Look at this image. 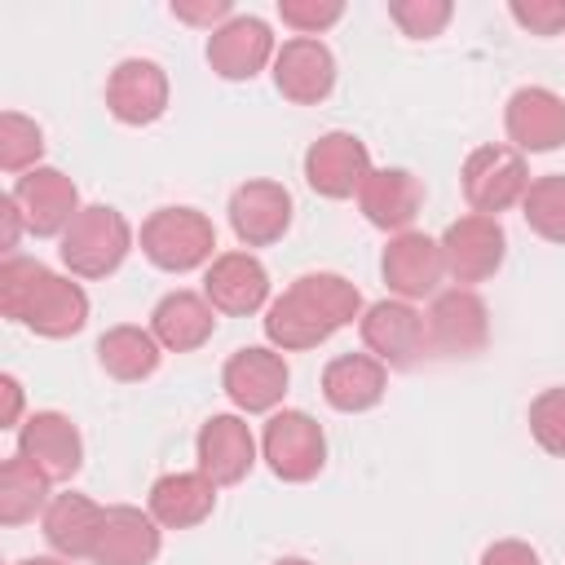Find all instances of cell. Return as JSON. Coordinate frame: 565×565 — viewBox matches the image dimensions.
I'll return each mask as SVG.
<instances>
[{
    "label": "cell",
    "mask_w": 565,
    "mask_h": 565,
    "mask_svg": "<svg viewBox=\"0 0 565 565\" xmlns=\"http://www.w3.org/2000/svg\"><path fill=\"white\" fill-rule=\"evenodd\" d=\"M102 521H106V508L93 503L88 494H75V490L53 494L49 508L40 512V525H44L53 556H66V561H93Z\"/></svg>",
    "instance_id": "cb8c5ba5"
},
{
    "label": "cell",
    "mask_w": 565,
    "mask_h": 565,
    "mask_svg": "<svg viewBox=\"0 0 565 565\" xmlns=\"http://www.w3.org/2000/svg\"><path fill=\"white\" fill-rule=\"evenodd\" d=\"M287 384H291V371H287V358L278 349H265V344H247V349H234L221 366V388L225 397L247 411V415H265L274 411L282 397H287Z\"/></svg>",
    "instance_id": "9c48e42d"
},
{
    "label": "cell",
    "mask_w": 565,
    "mask_h": 565,
    "mask_svg": "<svg viewBox=\"0 0 565 565\" xmlns=\"http://www.w3.org/2000/svg\"><path fill=\"white\" fill-rule=\"evenodd\" d=\"M18 455L35 463L49 481H71L84 468V437L71 415L62 411H35L18 428Z\"/></svg>",
    "instance_id": "9a60e30c"
},
{
    "label": "cell",
    "mask_w": 565,
    "mask_h": 565,
    "mask_svg": "<svg viewBox=\"0 0 565 565\" xmlns=\"http://www.w3.org/2000/svg\"><path fill=\"white\" fill-rule=\"evenodd\" d=\"M230 230L243 247H269L291 230V194L278 181H243L230 194Z\"/></svg>",
    "instance_id": "d6986e66"
},
{
    "label": "cell",
    "mask_w": 565,
    "mask_h": 565,
    "mask_svg": "<svg viewBox=\"0 0 565 565\" xmlns=\"http://www.w3.org/2000/svg\"><path fill=\"white\" fill-rule=\"evenodd\" d=\"M384 388H388V366L371 353H340L322 371V397L340 415H362L380 406Z\"/></svg>",
    "instance_id": "d4e9b609"
},
{
    "label": "cell",
    "mask_w": 565,
    "mask_h": 565,
    "mask_svg": "<svg viewBox=\"0 0 565 565\" xmlns=\"http://www.w3.org/2000/svg\"><path fill=\"white\" fill-rule=\"evenodd\" d=\"M128 252H132V225L110 203H88L57 243V256L71 269V278H106L124 265Z\"/></svg>",
    "instance_id": "3957f363"
},
{
    "label": "cell",
    "mask_w": 565,
    "mask_h": 565,
    "mask_svg": "<svg viewBox=\"0 0 565 565\" xmlns=\"http://www.w3.org/2000/svg\"><path fill=\"white\" fill-rule=\"evenodd\" d=\"M0 313L44 340H66V335H79L88 322V291L31 256H4Z\"/></svg>",
    "instance_id": "7a4b0ae2"
},
{
    "label": "cell",
    "mask_w": 565,
    "mask_h": 565,
    "mask_svg": "<svg viewBox=\"0 0 565 565\" xmlns=\"http://www.w3.org/2000/svg\"><path fill=\"white\" fill-rule=\"evenodd\" d=\"M216 225L199 207H154L141 221V256L163 274H190L212 265Z\"/></svg>",
    "instance_id": "277c9868"
},
{
    "label": "cell",
    "mask_w": 565,
    "mask_h": 565,
    "mask_svg": "<svg viewBox=\"0 0 565 565\" xmlns=\"http://www.w3.org/2000/svg\"><path fill=\"white\" fill-rule=\"evenodd\" d=\"M530 437L547 455L565 459V388H543L530 402Z\"/></svg>",
    "instance_id": "d6a6232c"
},
{
    "label": "cell",
    "mask_w": 565,
    "mask_h": 565,
    "mask_svg": "<svg viewBox=\"0 0 565 565\" xmlns=\"http://www.w3.org/2000/svg\"><path fill=\"white\" fill-rule=\"evenodd\" d=\"M216 481L203 477L199 468L194 472H163L154 486H150V503L146 512L163 525V530H194L212 516L216 508Z\"/></svg>",
    "instance_id": "484cf974"
},
{
    "label": "cell",
    "mask_w": 565,
    "mask_h": 565,
    "mask_svg": "<svg viewBox=\"0 0 565 565\" xmlns=\"http://www.w3.org/2000/svg\"><path fill=\"white\" fill-rule=\"evenodd\" d=\"M459 185H463V199H468L472 212H481V216H499V212H508L512 203H521L525 190H530L525 154L512 150L508 141L477 146V150L463 159Z\"/></svg>",
    "instance_id": "8992f818"
},
{
    "label": "cell",
    "mask_w": 565,
    "mask_h": 565,
    "mask_svg": "<svg viewBox=\"0 0 565 565\" xmlns=\"http://www.w3.org/2000/svg\"><path fill=\"white\" fill-rule=\"evenodd\" d=\"M274 565H313V561H305V556H282V561H274Z\"/></svg>",
    "instance_id": "60d3db41"
},
{
    "label": "cell",
    "mask_w": 565,
    "mask_h": 565,
    "mask_svg": "<svg viewBox=\"0 0 565 565\" xmlns=\"http://www.w3.org/2000/svg\"><path fill=\"white\" fill-rule=\"evenodd\" d=\"M358 331H362V344L371 358H380L384 366L402 371V366H415L419 353L428 349V327H424V313L411 305V300H375L371 309H362L358 318Z\"/></svg>",
    "instance_id": "8fae6325"
},
{
    "label": "cell",
    "mask_w": 565,
    "mask_h": 565,
    "mask_svg": "<svg viewBox=\"0 0 565 565\" xmlns=\"http://www.w3.org/2000/svg\"><path fill=\"white\" fill-rule=\"evenodd\" d=\"M0 221H4V238H0V247L13 256V247H18V234L26 230V221H22L18 203H13V194H4V199H0Z\"/></svg>",
    "instance_id": "f35d334b"
},
{
    "label": "cell",
    "mask_w": 565,
    "mask_h": 565,
    "mask_svg": "<svg viewBox=\"0 0 565 565\" xmlns=\"http://www.w3.org/2000/svg\"><path fill=\"white\" fill-rule=\"evenodd\" d=\"M278 18L296 35H313L318 40L327 26H335L344 18V4L340 0H278Z\"/></svg>",
    "instance_id": "836d02e7"
},
{
    "label": "cell",
    "mask_w": 565,
    "mask_h": 565,
    "mask_svg": "<svg viewBox=\"0 0 565 565\" xmlns=\"http://www.w3.org/2000/svg\"><path fill=\"white\" fill-rule=\"evenodd\" d=\"M503 132L508 146L521 154H547L565 146V97L543 84L516 88L503 106Z\"/></svg>",
    "instance_id": "4fadbf2b"
},
{
    "label": "cell",
    "mask_w": 565,
    "mask_h": 565,
    "mask_svg": "<svg viewBox=\"0 0 565 565\" xmlns=\"http://www.w3.org/2000/svg\"><path fill=\"white\" fill-rule=\"evenodd\" d=\"M358 207L375 230L402 234L424 207V185L411 168H371V177L358 190Z\"/></svg>",
    "instance_id": "603a6c76"
},
{
    "label": "cell",
    "mask_w": 565,
    "mask_h": 565,
    "mask_svg": "<svg viewBox=\"0 0 565 565\" xmlns=\"http://www.w3.org/2000/svg\"><path fill=\"white\" fill-rule=\"evenodd\" d=\"M424 327H428V349L441 353V358H472L486 349L490 340V309L477 291L468 287H450V291H437L428 313H424Z\"/></svg>",
    "instance_id": "ba28073f"
},
{
    "label": "cell",
    "mask_w": 565,
    "mask_h": 565,
    "mask_svg": "<svg viewBox=\"0 0 565 565\" xmlns=\"http://www.w3.org/2000/svg\"><path fill=\"white\" fill-rule=\"evenodd\" d=\"M159 547H163V525L132 503H115L106 508L93 565H154Z\"/></svg>",
    "instance_id": "7402d4cb"
},
{
    "label": "cell",
    "mask_w": 565,
    "mask_h": 565,
    "mask_svg": "<svg viewBox=\"0 0 565 565\" xmlns=\"http://www.w3.org/2000/svg\"><path fill=\"white\" fill-rule=\"evenodd\" d=\"M9 194H13L22 221H26V230H31L35 238H62V234L71 230V221L84 212L75 181H71L62 168H49V163L22 172Z\"/></svg>",
    "instance_id": "30bf717a"
},
{
    "label": "cell",
    "mask_w": 565,
    "mask_h": 565,
    "mask_svg": "<svg viewBox=\"0 0 565 565\" xmlns=\"http://www.w3.org/2000/svg\"><path fill=\"white\" fill-rule=\"evenodd\" d=\"M203 296L216 313H256L269 300V269L252 252H221L203 274Z\"/></svg>",
    "instance_id": "44dd1931"
},
{
    "label": "cell",
    "mask_w": 565,
    "mask_h": 565,
    "mask_svg": "<svg viewBox=\"0 0 565 565\" xmlns=\"http://www.w3.org/2000/svg\"><path fill=\"white\" fill-rule=\"evenodd\" d=\"M0 393H4L0 428H22V384H18V375H0Z\"/></svg>",
    "instance_id": "74e56055"
},
{
    "label": "cell",
    "mask_w": 565,
    "mask_h": 565,
    "mask_svg": "<svg viewBox=\"0 0 565 565\" xmlns=\"http://www.w3.org/2000/svg\"><path fill=\"white\" fill-rule=\"evenodd\" d=\"M371 177V150L353 132H322L305 150V181L322 199H353Z\"/></svg>",
    "instance_id": "7c38bea8"
},
{
    "label": "cell",
    "mask_w": 565,
    "mask_h": 565,
    "mask_svg": "<svg viewBox=\"0 0 565 565\" xmlns=\"http://www.w3.org/2000/svg\"><path fill=\"white\" fill-rule=\"evenodd\" d=\"M380 274L388 282V291L397 300H424V296H437V282L446 274V260H441V243L419 234V230H402L388 238L384 256H380Z\"/></svg>",
    "instance_id": "2e32d148"
},
{
    "label": "cell",
    "mask_w": 565,
    "mask_h": 565,
    "mask_svg": "<svg viewBox=\"0 0 565 565\" xmlns=\"http://www.w3.org/2000/svg\"><path fill=\"white\" fill-rule=\"evenodd\" d=\"M274 88L296 106H318L335 88V57L313 35H291L274 53Z\"/></svg>",
    "instance_id": "ac0fdd59"
},
{
    "label": "cell",
    "mask_w": 565,
    "mask_h": 565,
    "mask_svg": "<svg viewBox=\"0 0 565 565\" xmlns=\"http://www.w3.org/2000/svg\"><path fill=\"white\" fill-rule=\"evenodd\" d=\"M172 18H177V22H190V26H207V31H216V26H225V22L234 18V9H230V0H203V4L172 0Z\"/></svg>",
    "instance_id": "d590c367"
},
{
    "label": "cell",
    "mask_w": 565,
    "mask_h": 565,
    "mask_svg": "<svg viewBox=\"0 0 565 565\" xmlns=\"http://www.w3.org/2000/svg\"><path fill=\"white\" fill-rule=\"evenodd\" d=\"M106 110L128 128L154 124L168 110V75H163V66L150 62V57H124L106 75Z\"/></svg>",
    "instance_id": "e0dca14e"
},
{
    "label": "cell",
    "mask_w": 565,
    "mask_h": 565,
    "mask_svg": "<svg viewBox=\"0 0 565 565\" xmlns=\"http://www.w3.org/2000/svg\"><path fill=\"white\" fill-rule=\"evenodd\" d=\"M481 565H543V561H539V552H534L530 543H521V539H499V543H490V547L481 552Z\"/></svg>",
    "instance_id": "8d00e7d4"
},
{
    "label": "cell",
    "mask_w": 565,
    "mask_h": 565,
    "mask_svg": "<svg viewBox=\"0 0 565 565\" xmlns=\"http://www.w3.org/2000/svg\"><path fill=\"white\" fill-rule=\"evenodd\" d=\"M437 243H441L446 274L455 278V287H468V291L477 282L494 278L503 256H508V234H503L499 216H481V212H468V216L450 221Z\"/></svg>",
    "instance_id": "52a82bcc"
},
{
    "label": "cell",
    "mask_w": 565,
    "mask_h": 565,
    "mask_svg": "<svg viewBox=\"0 0 565 565\" xmlns=\"http://www.w3.org/2000/svg\"><path fill=\"white\" fill-rule=\"evenodd\" d=\"M353 318H362V291L344 274L318 269V274H300L278 300H269L265 340L278 353H300V349H318Z\"/></svg>",
    "instance_id": "6da1fadb"
},
{
    "label": "cell",
    "mask_w": 565,
    "mask_h": 565,
    "mask_svg": "<svg viewBox=\"0 0 565 565\" xmlns=\"http://www.w3.org/2000/svg\"><path fill=\"white\" fill-rule=\"evenodd\" d=\"M150 331L168 353H194L216 331V309L199 291H168L150 309Z\"/></svg>",
    "instance_id": "4316f807"
},
{
    "label": "cell",
    "mask_w": 565,
    "mask_h": 565,
    "mask_svg": "<svg viewBox=\"0 0 565 565\" xmlns=\"http://www.w3.org/2000/svg\"><path fill=\"white\" fill-rule=\"evenodd\" d=\"M40 154H44V128L22 110H4L0 115V168L22 177L40 168Z\"/></svg>",
    "instance_id": "4dcf8cb0"
},
{
    "label": "cell",
    "mask_w": 565,
    "mask_h": 565,
    "mask_svg": "<svg viewBox=\"0 0 565 565\" xmlns=\"http://www.w3.org/2000/svg\"><path fill=\"white\" fill-rule=\"evenodd\" d=\"M521 216L525 225L547 238V243H565V172H547L534 177L525 199H521Z\"/></svg>",
    "instance_id": "f546056e"
},
{
    "label": "cell",
    "mask_w": 565,
    "mask_h": 565,
    "mask_svg": "<svg viewBox=\"0 0 565 565\" xmlns=\"http://www.w3.org/2000/svg\"><path fill=\"white\" fill-rule=\"evenodd\" d=\"M18 565H71L66 556H26V561H18Z\"/></svg>",
    "instance_id": "ab89813d"
},
{
    "label": "cell",
    "mask_w": 565,
    "mask_h": 565,
    "mask_svg": "<svg viewBox=\"0 0 565 565\" xmlns=\"http://www.w3.org/2000/svg\"><path fill=\"white\" fill-rule=\"evenodd\" d=\"M260 459L287 486H305L327 463V433L309 411H274L260 433Z\"/></svg>",
    "instance_id": "5b68a950"
},
{
    "label": "cell",
    "mask_w": 565,
    "mask_h": 565,
    "mask_svg": "<svg viewBox=\"0 0 565 565\" xmlns=\"http://www.w3.org/2000/svg\"><path fill=\"white\" fill-rule=\"evenodd\" d=\"M49 486L53 481L13 450L4 459V468H0V521L4 525H22L35 512H44L49 508Z\"/></svg>",
    "instance_id": "f1b7e54d"
},
{
    "label": "cell",
    "mask_w": 565,
    "mask_h": 565,
    "mask_svg": "<svg viewBox=\"0 0 565 565\" xmlns=\"http://www.w3.org/2000/svg\"><path fill=\"white\" fill-rule=\"evenodd\" d=\"M199 472L216 486H238L256 468V437L243 415H207L194 437Z\"/></svg>",
    "instance_id": "ffe728a7"
},
{
    "label": "cell",
    "mask_w": 565,
    "mask_h": 565,
    "mask_svg": "<svg viewBox=\"0 0 565 565\" xmlns=\"http://www.w3.org/2000/svg\"><path fill=\"white\" fill-rule=\"evenodd\" d=\"M274 31L265 18L256 13H234L225 26H216L207 35V66L221 75V79H252L260 75L265 66H274Z\"/></svg>",
    "instance_id": "5bb4252c"
},
{
    "label": "cell",
    "mask_w": 565,
    "mask_h": 565,
    "mask_svg": "<svg viewBox=\"0 0 565 565\" xmlns=\"http://www.w3.org/2000/svg\"><path fill=\"white\" fill-rule=\"evenodd\" d=\"M388 18L397 22V31L406 40H433L455 18V4L450 0H393L388 4Z\"/></svg>",
    "instance_id": "1f68e13d"
},
{
    "label": "cell",
    "mask_w": 565,
    "mask_h": 565,
    "mask_svg": "<svg viewBox=\"0 0 565 565\" xmlns=\"http://www.w3.org/2000/svg\"><path fill=\"white\" fill-rule=\"evenodd\" d=\"M508 13L530 35H561L565 31V0H512Z\"/></svg>",
    "instance_id": "e575fe53"
},
{
    "label": "cell",
    "mask_w": 565,
    "mask_h": 565,
    "mask_svg": "<svg viewBox=\"0 0 565 565\" xmlns=\"http://www.w3.org/2000/svg\"><path fill=\"white\" fill-rule=\"evenodd\" d=\"M159 358H163V344L154 340L150 327H132V322H119V327H106L102 340H97V362L110 380H124V384H137L146 375L159 371Z\"/></svg>",
    "instance_id": "83f0119b"
}]
</instances>
